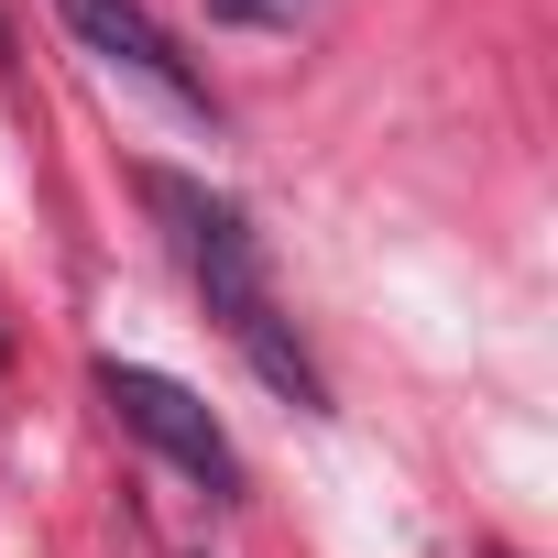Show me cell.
<instances>
[{"instance_id":"6da1fadb","label":"cell","mask_w":558,"mask_h":558,"mask_svg":"<svg viewBox=\"0 0 558 558\" xmlns=\"http://www.w3.org/2000/svg\"><path fill=\"white\" fill-rule=\"evenodd\" d=\"M143 197H154V219L175 230V252H186V274H197L208 318L230 329V351H241L274 395H286L296 416H329V373L307 362L296 318L274 307V274H263V230H252V208L219 197V186H197V175H165V165H143Z\"/></svg>"},{"instance_id":"7a4b0ae2","label":"cell","mask_w":558,"mask_h":558,"mask_svg":"<svg viewBox=\"0 0 558 558\" xmlns=\"http://www.w3.org/2000/svg\"><path fill=\"white\" fill-rule=\"evenodd\" d=\"M99 405L143 438V449H165L186 482H208V504H241L252 482H241V449H230V427L175 384V373H154V362H99Z\"/></svg>"},{"instance_id":"5b68a950","label":"cell","mask_w":558,"mask_h":558,"mask_svg":"<svg viewBox=\"0 0 558 558\" xmlns=\"http://www.w3.org/2000/svg\"><path fill=\"white\" fill-rule=\"evenodd\" d=\"M0 66H12V23H0Z\"/></svg>"},{"instance_id":"3957f363","label":"cell","mask_w":558,"mask_h":558,"mask_svg":"<svg viewBox=\"0 0 558 558\" xmlns=\"http://www.w3.org/2000/svg\"><path fill=\"white\" fill-rule=\"evenodd\" d=\"M56 12H66V34L99 56V66H121V77H143L175 121H197V132H219V88L197 77V56L143 12V0H56Z\"/></svg>"},{"instance_id":"277c9868","label":"cell","mask_w":558,"mask_h":558,"mask_svg":"<svg viewBox=\"0 0 558 558\" xmlns=\"http://www.w3.org/2000/svg\"><path fill=\"white\" fill-rule=\"evenodd\" d=\"M318 12V0H208V23H230V34H296Z\"/></svg>"}]
</instances>
